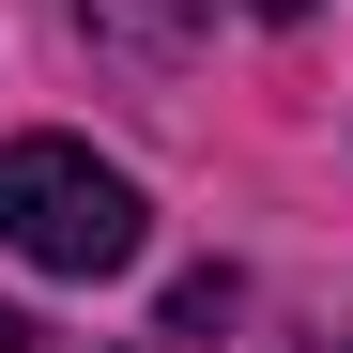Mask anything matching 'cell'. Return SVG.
<instances>
[{"label":"cell","instance_id":"obj_1","mask_svg":"<svg viewBox=\"0 0 353 353\" xmlns=\"http://www.w3.org/2000/svg\"><path fill=\"white\" fill-rule=\"evenodd\" d=\"M0 246L31 276H123L154 246V215L92 139H0Z\"/></svg>","mask_w":353,"mask_h":353},{"label":"cell","instance_id":"obj_2","mask_svg":"<svg viewBox=\"0 0 353 353\" xmlns=\"http://www.w3.org/2000/svg\"><path fill=\"white\" fill-rule=\"evenodd\" d=\"M16 338H31V323H16V307H0V353H16Z\"/></svg>","mask_w":353,"mask_h":353}]
</instances>
